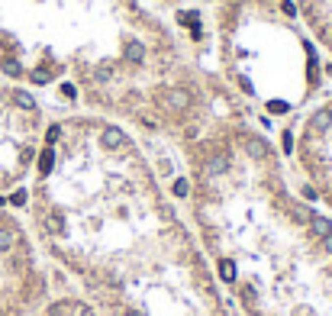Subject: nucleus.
<instances>
[{
    "mask_svg": "<svg viewBox=\"0 0 332 316\" xmlns=\"http://www.w3.org/2000/svg\"><path fill=\"white\" fill-rule=\"evenodd\" d=\"M13 203H16V207H23V203H26V191H16L13 194Z\"/></svg>",
    "mask_w": 332,
    "mask_h": 316,
    "instance_id": "6",
    "label": "nucleus"
},
{
    "mask_svg": "<svg viewBox=\"0 0 332 316\" xmlns=\"http://www.w3.org/2000/svg\"><path fill=\"white\" fill-rule=\"evenodd\" d=\"M219 10H232V7H294V0H210Z\"/></svg>",
    "mask_w": 332,
    "mask_h": 316,
    "instance_id": "5",
    "label": "nucleus"
},
{
    "mask_svg": "<svg viewBox=\"0 0 332 316\" xmlns=\"http://www.w3.org/2000/svg\"><path fill=\"white\" fill-rule=\"evenodd\" d=\"M39 103L23 87H0V187L13 184L32 162L36 148Z\"/></svg>",
    "mask_w": 332,
    "mask_h": 316,
    "instance_id": "2",
    "label": "nucleus"
},
{
    "mask_svg": "<svg viewBox=\"0 0 332 316\" xmlns=\"http://www.w3.org/2000/svg\"><path fill=\"white\" fill-rule=\"evenodd\" d=\"M71 68L145 129L184 123L187 139L200 132V97L178 71L174 36L142 0H0L3 74L46 87Z\"/></svg>",
    "mask_w": 332,
    "mask_h": 316,
    "instance_id": "1",
    "label": "nucleus"
},
{
    "mask_svg": "<svg viewBox=\"0 0 332 316\" xmlns=\"http://www.w3.org/2000/svg\"><path fill=\"white\" fill-rule=\"evenodd\" d=\"M300 155L303 165L323 177V191H329L332 200V103H323L307 116L300 136Z\"/></svg>",
    "mask_w": 332,
    "mask_h": 316,
    "instance_id": "3",
    "label": "nucleus"
},
{
    "mask_svg": "<svg viewBox=\"0 0 332 316\" xmlns=\"http://www.w3.org/2000/svg\"><path fill=\"white\" fill-rule=\"evenodd\" d=\"M74 313H77V316H94V310H91V307H74Z\"/></svg>",
    "mask_w": 332,
    "mask_h": 316,
    "instance_id": "8",
    "label": "nucleus"
},
{
    "mask_svg": "<svg viewBox=\"0 0 332 316\" xmlns=\"http://www.w3.org/2000/svg\"><path fill=\"white\" fill-rule=\"evenodd\" d=\"M294 7L313 29V36L332 49V0H294Z\"/></svg>",
    "mask_w": 332,
    "mask_h": 316,
    "instance_id": "4",
    "label": "nucleus"
},
{
    "mask_svg": "<svg viewBox=\"0 0 332 316\" xmlns=\"http://www.w3.org/2000/svg\"><path fill=\"white\" fill-rule=\"evenodd\" d=\"M123 316H145L142 310H136V307H123Z\"/></svg>",
    "mask_w": 332,
    "mask_h": 316,
    "instance_id": "7",
    "label": "nucleus"
}]
</instances>
